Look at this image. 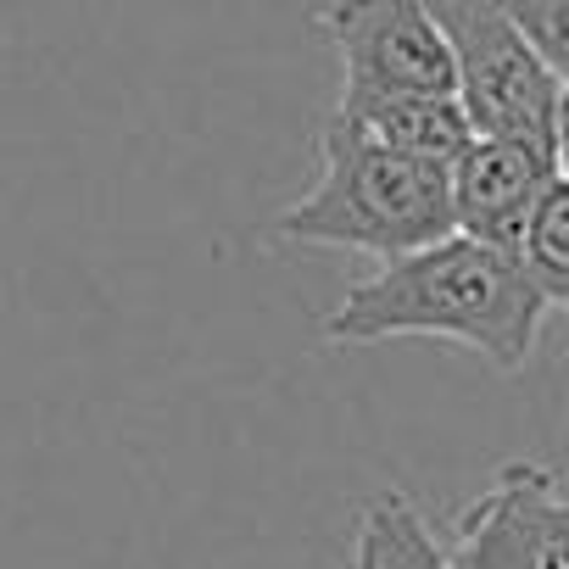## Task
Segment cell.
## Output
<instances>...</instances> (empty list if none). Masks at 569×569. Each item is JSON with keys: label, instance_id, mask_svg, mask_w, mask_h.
<instances>
[{"label": "cell", "instance_id": "9c48e42d", "mask_svg": "<svg viewBox=\"0 0 569 569\" xmlns=\"http://www.w3.org/2000/svg\"><path fill=\"white\" fill-rule=\"evenodd\" d=\"M525 279L541 291L547 308H563L569 302V179L558 173L541 201L530 207L525 229H519V246H513Z\"/></svg>", "mask_w": 569, "mask_h": 569}, {"label": "cell", "instance_id": "ba28073f", "mask_svg": "<svg viewBox=\"0 0 569 569\" xmlns=\"http://www.w3.org/2000/svg\"><path fill=\"white\" fill-rule=\"evenodd\" d=\"M352 558L363 569H447V552H441L436 530L425 525V513L402 491H380L363 508Z\"/></svg>", "mask_w": 569, "mask_h": 569}, {"label": "cell", "instance_id": "277c9868", "mask_svg": "<svg viewBox=\"0 0 569 569\" xmlns=\"http://www.w3.org/2000/svg\"><path fill=\"white\" fill-rule=\"evenodd\" d=\"M341 96H452V62L425 0H330L319 12Z\"/></svg>", "mask_w": 569, "mask_h": 569}, {"label": "cell", "instance_id": "7a4b0ae2", "mask_svg": "<svg viewBox=\"0 0 569 569\" xmlns=\"http://www.w3.org/2000/svg\"><path fill=\"white\" fill-rule=\"evenodd\" d=\"M441 234H452L447 168L369 140L341 112L319 129V179L268 223V240L363 251L375 262L408 257Z\"/></svg>", "mask_w": 569, "mask_h": 569}, {"label": "cell", "instance_id": "8992f818", "mask_svg": "<svg viewBox=\"0 0 569 569\" xmlns=\"http://www.w3.org/2000/svg\"><path fill=\"white\" fill-rule=\"evenodd\" d=\"M563 173V157L502 140V134H475L452 162H447V201H452V234H469L480 246L513 251L530 207L541 190Z\"/></svg>", "mask_w": 569, "mask_h": 569}, {"label": "cell", "instance_id": "6da1fadb", "mask_svg": "<svg viewBox=\"0 0 569 569\" xmlns=\"http://www.w3.org/2000/svg\"><path fill=\"white\" fill-rule=\"evenodd\" d=\"M547 313L552 308L525 279L513 251L480 246L469 234H441L408 257L380 262L369 279L347 284V297L325 319V336L336 347L436 336L513 375L530 363Z\"/></svg>", "mask_w": 569, "mask_h": 569}, {"label": "cell", "instance_id": "8fae6325", "mask_svg": "<svg viewBox=\"0 0 569 569\" xmlns=\"http://www.w3.org/2000/svg\"><path fill=\"white\" fill-rule=\"evenodd\" d=\"M352 569H363V563H358V558H352Z\"/></svg>", "mask_w": 569, "mask_h": 569}, {"label": "cell", "instance_id": "30bf717a", "mask_svg": "<svg viewBox=\"0 0 569 569\" xmlns=\"http://www.w3.org/2000/svg\"><path fill=\"white\" fill-rule=\"evenodd\" d=\"M497 7L530 40V51L569 79V0H497Z\"/></svg>", "mask_w": 569, "mask_h": 569}, {"label": "cell", "instance_id": "3957f363", "mask_svg": "<svg viewBox=\"0 0 569 569\" xmlns=\"http://www.w3.org/2000/svg\"><path fill=\"white\" fill-rule=\"evenodd\" d=\"M452 62V96L475 134H502L563 157V90L497 0H425Z\"/></svg>", "mask_w": 569, "mask_h": 569}, {"label": "cell", "instance_id": "52a82bcc", "mask_svg": "<svg viewBox=\"0 0 569 569\" xmlns=\"http://www.w3.org/2000/svg\"><path fill=\"white\" fill-rule=\"evenodd\" d=\"M336 112L358 123L369 140L419 162H441V168L475 140L458 96H341Z\"/></svg>", "mask_w": 569, "mask_h": 569}, {"label": "cell", "instance_id": "5b68a950", "mask_svg": "<svg viewBox=\"0 0 569 569\" xmlns=\"http://www.w3.org/2000/svg\"><path fill=\"white\" fill-rule=\"evenodd\" d=\"M447 569H569V497L547 463H502L458 513Z\"/></svg>", "mask_w": 569, "mask_h": 569}]
</instances>
